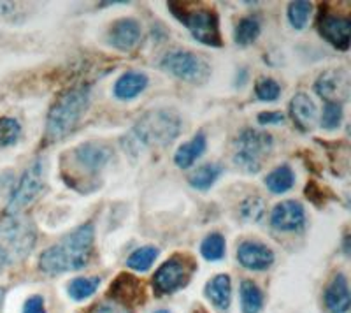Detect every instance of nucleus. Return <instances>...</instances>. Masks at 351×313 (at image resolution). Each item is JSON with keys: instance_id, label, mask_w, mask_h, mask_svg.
Wrapping results in <instances>:
<instances>
[{"instance_id": "f257e3e1", "label": "nucleus", "mask_w": 351, "mask_h": 313, "mask_svg": "<svg viewBox=\"0 0 351 313\" xmlns=\"http://www.w3.org/2000/svg\"><path fill=\"white\" fill-rule=\"evenodd\" d=\"M95 241V225L92 222L80 225L65 234L58 243L44 250L39 257V268L46 275H62L83 269L90 262Z\"/></svg>"}, {"instance_id": "f03ea898", "label": "nucleus", "mask_w": 351, "mask_h": 313, "mask_svg": "<svg viewBox=\"0 0 351 313\" xmlns=\"http://www.w3.org/2000/svg\"><path fill=\"white\" fill-rule=\"evenodd\" d=\"M90 106V86L77 84L56 97L46 118V139L58 143L71 136Z\"/></svg>"}, {"instance_id": "7ed1b4c3", "label": "nucleus", "mask_w": 351, "mask_h": 313, "mask_svg": "<svg viewBox=\"0 0 351 313\" xmlns=\"http://www.w3.org/2000/svg\"><path fill=\"white\" fill-rule=\"evenodd\" d=\"M183 120L180 113L169 108L144 113L128 134V148H165L181 134Z\"/></svg>"}, {"instance_id": "20e7f679", "label": "nucleus", "mask_w": 351, "mask_h": 313, "mask_svg": "<svg viewBox=\"0 0 351 313\" xmlns=\"http://www.w3.org/2000/svg\"><path fill=\"white\" fill-rule=\"evenodd\" d=\"M67 156L71 159V171L64 173V180L72 189L90 192L99 185L95 178L100 176V173L112 161V150L99 141H86L69 152Z\"/></svg>"}, {"instance_id": "39448f33", "label": "nucleus", "mask_w": 351, "mask_h": 313, "mask_svg": "<svg viewBox=\"0 0 351 313\" xmlns=\"http://www.w3.org/2000/svg\"><path fill=\"white\" fill-rule=\"evenodd\" d=\"M37 241L36 224L25 213H8L0 217V261L16 264L32 253Z\"/></svg>"}, {"instance_id": "423d86ee", "label": "nucleus", "mask_w": 351, "mask_h": 313, "mask_svg": "<svg viewBox=\"0 0 351 313\" xmlns=\"http://www.w3.org/2000/svg\"><path fill=\"white\" fill-rule=\"evenodd\" d=\"M167 5L172 14L190 30L193 39L199 40L200 45L211 46V48L223 46L221 32H219V18L213 9H190L183 2H169Z\"/></svg>"}, {"instance_id": "0eeeda50", "label": "nucleus", "mask_w": 351, "mask_h": 313, "mask_svg": "<svg viewBox=\"0 0 351 313\" xmlns=\"http://www.w3.org/2000/svg\"><path fill=\"white\" fill-rule=\"evenodd\" d=\"M272 146L274 139L271 134L247 127L234 141V164L246 174L260 173Z\"/></svg>"}, {"instance_id": "6e6552de", "label": "nucleus", "mask_w": 351, "mask_h": 313, "mask_svg": "<svg viewBox=\"0 0 351 313\" xmlns=\"http://www.w3.org/2000/svg\"><path fill=\"white\" fill-rule=\"evenodd\" d=\"M162 71L181 81L192 84H204L211 78V67L202 56L188 49H174L165 53L160 60Z\"/></svg>"}, {"instance_id": "1a4fd4ad", "label": "nucleus", "mask_w": 351, "mask_h": 313, "mask_svg": "<svg viewBox=\"0 0 351 313\" xmlns=\"http://www.w3.org/2000/svg\"><path fill=\"white\" fill-rule=\"evenodd\" d=\"M44 190V162L40 159L34 161L25 169L23 176L18 181L16 189L12 190L9 205L5 208L8 213H23L28 205H32Z\"/></svg>"}, {"instance_id": "9d476101", "label": "nucleus", "mask_w": 351, "mask_h": 313, "mask_svg": "<svg viewBox=\"0 0 351 313\" xmlns=\"http://www.w3.org/2000/svg\"><path fill=\"white\" fill-rule=\"evenodd\" d=\"M193 262L184 255H174L160 266L153 275V286L158 294H172L184 287L192 277Z\"/></svg>"}, {"instance_id": "9b49d317", "label": "nucleus", "mask_w": 351, "mask_h": 313, "mask_svg": "<svg viewBox=\"0 0 351 313\" xmlns=\"http://www.w3.org/2000/svg\"><path fill=\"white\" fill-rule=\"evenodd\" d=\"M315 92L325 102L343 104L348 101L351 92L350 73L346 69H327L315 81Z\"/></svg>"}, {"instance_id": "f8f14e48", "label": "nucleus", "mask_w": 351, "mask_h": 313, "mask_svg": "<svg viewBox=\"0 0 351 313\" xmlns=\"http://www.w3.org/2000/svg\"><path fill=\"white\" fill-rule=\"evenodd\" d=\"M318 32L335 49H339V51H348L350 49L351 21L346 16L332 14V12L322 9L318 16Z\"/></svg>"}, {"instance_id": "ddd939ff", "label": "nucleus", "mask_w": 351, "mask_h": 313, "mask_svg": "<svg viewBox=\"0 0 351 313\" xmlns=\"http://www.w3.org/2000/svg\"><path fill=\"white\" fill-rule=\"evenodd\" d=\"M108 296L114 303L128 308V306L143 305L146 299V290H144L143 281L137 277L130 273H120L109 286Z\"/></svg>"}, {"instance_id": "4468645a", "label": "nucleus", "mask_w": 351, "mask_h": 313, "mask_svg": "<svg viewBox=\"0 0 351 313\" xmlns=\"http://www.w3.org/2000/svg\"><path fill=\"white\" fill-rule=\"evenodd\" d=\"M141 36H143V30H141L139 21L134 18H120L109 27L108 45L120 51H130L137 46Z\"/></svg>"}, {"instance_id": "2eb2a0df", "label": "nucleus", "mask_w": 351, "mask_h": 313, "mask_svg": "<svg viewBox=\"0 0 351 313\" xmlns=\"http://www.w3.org/2000/svg\"><path fill=\"white\" fill-rule=\"evenodd\" d=\"M304 222H306V211L304 206L297 201L280 202L271 213V225L276 231H283V233H295L302 229Z\"/></svg>"}, {"instance_id": "dca6fc26", "label": "nucleus", "mask_w": 351, "mask_h": 313, "mask_svg": "<svg viewBox=\"0 0 351 313\" xmlns=\"http://www.w3.org/2000/svg\"><path fill=\"white\" fill-rule=\"evenodd\" d=\"M237 261L252 271H265L274 264V252L258 241H243L237 248Z\"/></svg>"}, {"instance_id": "f3484780", "label": "nucleus", "mask_w": 351, "mask_h": 313, "mask_svg": "<svg viewBox=\"0 0 351 313\" xmlns=\"http://www.w3.org/2000/svg\"><path fill=\"white\" fill-rule=\"evenodd\" d=\"M316 106L313 102V99L307 93L299 92L291 97L290 101V117L295 124V127L302 132H309L313 130L316 124Z\"/></svg>"}, {"instance_id": "a211bd4d", "label": "nucleus", "mask_w": 351, "mask_h": 313, "mask_svg": "<svg viewBox=\"0 0 351 313\" xmlns=\"http://www.w3.org/2000/svg\"><path fill=\"white\" fill-rule=\"evenodd\" d=\"M325 308L330 313H346L350 310V287H348V280L344 275L337 273L332 281L325 289L324 296Z\"/></svg>"}, {"instance_id": "6ab92c4d", "label": "nucleus", "mask_w": 351, "mask_h": 313, "mask_svg": "<svg viewBox=\"0 0 351 313\" xmlns=\"http://www.w3.org/2000/svg\"><path fill=\"white\" fill-rule=\"evenodd\" d=\"M146 86H148L146 74L128 71L116 80L112 92H114L116 99H120V101H132V99L139 97L146 90Z\"/></svg>"}, {"instance_id": "aec40b11", "label": "nucleus", "mask_w": 351, "mask_h": 313, "mask_svg": "<svg viewBox=\"0 0 351 313\" xmlns=\"http://www.w3.org/2000/svg\"><path fill=\"white\" fill-rule=\"evenodd\" d=\"M208 148V139H206V134L199 132L192 137L190 141L183 143L180 148L176 150L174 153V164L180 169H188L195 164L197 159L204 155Z\"/></svg>"}, {"instance_id": "412c9836", "label": "nucleus", "mask_w": 351, "mask_h": 313, "mask_svg": "<svg viewBox=\"0 0 351 313\" xmlns=\"http://www.w3.org/2000/svg\"><path fill=\"white\" fill-rule=\"evenodd\" d=\"M206 296L218 310H227L232 299V281L225 273L216 275L206 286Z\"/></svg>"}, {"instance_id": "4be33fe9", "label": "nucleus", "mask_w": 351, "mask_h": 313, "mask_svg": "<svg viewBox=\"0 0 351 313\" xmlns=\"http://www.w3.org/2000/svg\"><path fill=\"white\" fill-rule=\"evenodd\" d=\"M263 181H265V187L272 194H285L293 189V185H295V173H293V169L290 165L283 164L280 167H276L274 171H271Z\"/></svg>"}, {"instance_id": "5701e85b", "label": "nucleus", "mask_w": 351, "mask_h": 313, "mask_svg": "<svg viewBox=\"0 0 351 313\" xmlns=\"http://www.w3.org/2000/svg\"><path fill=\"white\" fill-rule=\"evenodd\" d=\"M221 173H223V167L219 164H204L188 176V183L192 185L193 189L206 192L216 183Z\"/></svg>"}, {"instance_id": "b1692460", "label": "nucleus", "mask_w": 351, "mask_h": 313, "mask_svg": "<svg viewBox=\"0 0 351 313\" xmlns=\"http://www.w3.org/2000/svg\"><path fill=\"white\" fill-rule=\"evenodd\" d=\"M241 306L243 313H258L263 306V294L255 281L243 280L241 283Z\"/></svg>"}, {"instance_id": "393cba45", "label": "nucleus", "mask_w": 351, "mask_h": 313, "mask_svg": "<svg viewBox=\"0 0 351 313\" xmlns=\"http://www.w3.org/2000/svg\"><path fill=\"white\" fill-rule=\"evenodd\" d=\"M260 30H262V27H260L258 18L246 16L237 23L236 32H234V40L239 46H250L258 39Z\"/></svg>"}, {"instance_id": "a878e982", "label": "nucleus", "mask_w": 351, "mask_h": 313, "mask_svg": "<svg viewBox=\"0 0 351 313\" xmlns=\"http://www.w3.org/2000/svg\"><path fill=\"white\" fill-rule=\"evenodd\" d=\"M158 253H160L158 248L153 245L137 248L136 252H132L130 255H128L127 266L130 269H134V271H141V273H144V271H148V269L152 268L153 262H155L156 257H158Z\"/></svg>"}, {"instance_id": "bb28decb", "label": "nucleus", "mask_w": 351, "mask_h": 313, "mask_svg": "<svg viewBox=\"0 0 351 313\" xmlns=\"http://www.w3.org/2000/svg\"><path fill=\"white\" fill-rule=\"evenodd\" d=\"M225 237L223 234L219 233H211L204 237L202 243H200V253L206 261H221L225 257Z\"/></svg>"}, {"instance_id": "cd10ccee", "label": "nucleus", "mask_w": 351, "mask_h": 313, "mask_svg": "<svg viewBox=\"0 0 351 313\" xmlns=\"http://www.w3.org/2000/svg\"><path fill=\"white\" fill-rule=\"evenodd\" d=\"M99 286H100L99 277L76 278V280H72L71 283H69V296H71L74 301H84V299L92 297L93 294L97 292Z\"/></svg>"}, {"instance_id": "c85d7f7f", "label": "nucleus", "mask_w": 351, "mask_h": 313, "mask_svg": "<svg viewBox=\"0 0 351 313\" xmlns=\"http://www.w3.org/2000/svg\"><path fill=\"white\" fill-rule=\"evenodd\" d=\"M313 12V4L311 2H306V0H297V2H291L288 5V21L295 30H302L306 28L309 16Z\"/></svg>"}, {"instance_id": "c756f323", "label": "nucleus", "mask_w": 351, "mask_h": 313, "mask_svg": "<svg viewBox=\"0 0 351 313\" xmlns=\"http://www.w3.org/2000/svg\"><path fill=\"white\" fill-rule=\"evenodd\" d=\"M241 217L244 222H260L265 217V201L258 196H250L241 202Z\"/></svg>"}, {"instance_id": "7c9ffc66", "label": "nucleus", "mask_w": 351, "mask_h": 313, "mask_svg": "<svg viewBox=\"0 0 351 313\" xmlns=\"http://www.w3.org/2000/svg\"><path fill=\"white\" fill-rule=\"evenodd\" d=\"M21 136V125L14 118H0V148L14 145Z\"/></svg>"}, {"instance_id": "2f4dec72", "label": "nucleus", "mask_w": 351, "mask_h": 313, "mask_svg": "<svg viewBox=\"0 0 351 313\" xmlns=\"http://www.w3.org/2000/svg\"><path fill=\"white\" fill-rule=\"evenodd\" d=\"M255 95L258 101L274 102L280 99L281 86L280 83L272 78H260L255 83Z\"/></svg>"}, {"instance_id": "473e14b6", "label": "nucleus", "mask_w": 351, "mask_h": 313, "mask_svg": "<svg viewBox=\"0 0 351 313\" xmlns=\"http://www.w3.org/2000/svg\"><path fill=\"white\" fill-rule=\"evenodd\" d=\"M341 121H343V104L325 102L324 115H322L319 125H322L325 130H335L341 127Z\"/></svg>"}, {"instance_id": "72a5a7b5", "label": "nucleus", "mask_w": 351, "mask_h": 313, "mask_svg": "<svg viewBox=\"0 0 351 313\" xmlns=\"http://www.w3.org/2000/svg\"><path fill=\"white\" fill-rule=\"evenodd\" d=\"M306 197L315 206H325V202L328 201L330 194H328V190L322 189V187H319L318 183H315V181H309V183L306 185Z\"/></svg>"}, {"instance_id": "f704fd0d", "label": "nucleus", "mask_w": 351, "mask_h": 313, "mask_svg": "<svg viewBox=\"0 0 351 313\" xmlns=\"http://www.w3.org/2000/svg\"><path fill=\"white\" fill-rule=\"evenodd\" d=\"M86 313H132V312L128 308H125V306L118 305V303L108 301V303H99V305H93Z\"/></svg>"}, {"instance_id": "c9c22d12", "label": "nucleus", "mask_w": 351, "mask_h": 313, "mask_svg": "<svg viewBox=\"0 0 351 313\" xmlns=\"http://www.w3.org/2000/svg\"><path fill=\"white\" fill-rule=\"evenodd\" d=\"M256 120L260 125H280L285 121V115L281 111H262Z\"/></svg>"}, {"instance_id": "e433bc0d", "label": "nucleus", "mask_w": 351, "mask_h": 313, "mask_svg": "<svg viewBox=\"0 0 351 313\" xmlns=\"http://www.w3.org/2000/svg\"><path fill=\"white\" fill-rule=\"evenodd\" d=\"M23 313H46L43 296L28 297L27 303H25V306H23Z\"/></svg>"}, {"instance_id": "4c0bfd02", "label": "nucleus", "mask_w": 351, "mask_h": 313, "mask_svg": "<svg viewBox=\"0 0 351 313\" xmlns=\"http://www.w3.org/2000/svg\"><path fill=\"white\" fill-rule=\"evenodd\" d=\"M192 313H208V312H206V310H204L202 306H199V308H195V310H193Z\"/></svg>"}, {"instance_id": "58836bf2", "label": "nucleus", "mask_w": 351, "mask_h": 313, "mask_svg": "<svg viewBox=\"0 0 351 313\" xmlns=\"http://www.w3.org/2000/svg\"><path fill=\"white\" fill-rule=\"evenodd\" d=\"M2 299H4V289L0 287V301H2Z\"/></svg>"}, {"instance_id": "ea45409f", "label": "nucleus", "mask_w": 351, "mask_h": 313, "mask_svg": "<svg viewBox=\"0 0 351 313\" xmlns=\"http://www.w3.org/2000/svg\"><path fill=\"white\" fill-rule=\"evenodd\" d=\"M155 313H171V312H169V310H156Z\"/></svg>"}]
</instances>
